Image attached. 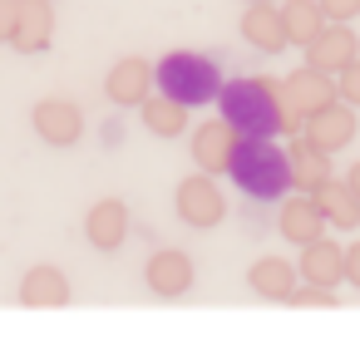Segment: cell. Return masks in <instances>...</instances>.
<instances>
[{
  "label": "cell",
  "instance_id": "4fadbf2b",
  "mask_svg": "<svg viewBox=\"0 0 360 340\" xmlns=\"http://www.w3.org/2000/svg\"><path fill=\"white\" fill-rule=\"evenodd\" d=\"M143 281H148V291L153 296H163V301H173V296H188V286H193V261H188V251H153L148 256V266H143Z\"/></svg>",
  "mask_w": 360,
  "mask_h": 340
},
{
  "label": "cell",
  "instance_id": "9c48e42d",
  "mask_svg": "<svg viewBox=\"0 0 360 340\" xmlns=\"http://www.w3.org/2000/svg\"><path fill=\"white\" fill-rule=\"evenodd\" d=\"M237 138H242V133H237L227 119H207V124H198V129H193V163H198L202 173H227Z\"/></svg>",
  "mask_w": 360,
  "mask_h": 340
},
{
  "label": "cell",
  "instance_id": "ac0fdd59",
  "mask_svg": "<svg viewBox=\"0 0 360 340\" xmlns=\"http://www.w3.org/2000/svg\"><path fill=\"white\" fill-rule=\"evenodd\" d=\"M301 281V266L286 261V256H262L252 271H247V286L262 296V301H286Z\"/></svg>",
  "mask_w": 360,
  "mask_h": 340
},
{
  "label": "cell",
  "instance_id": "484cf974",
  "mask_svg": "<svg viewBox=\"0 0 360 340\" xmlns=\"http://www.w3.org/2000/svg\"><path fill=\"white\" fill-rule=\"evenodd\" d=\"M15 20H20V0H0V40H6V45L15 35Z\"/></svg>",
  "mask_w": 360,
  "mask_h": 340
},
{
  "label": "cell",
  "instance_id": "7a4b0ae2",
  "mask_svg": "<svg viewBox=\"0 0 360 340\" xmlns=\"http://www.w3.org/2000/svg\"><path fill=\"white\" fill-rule=\"evenodd\" d=\"M227 173H232V183H237L247 197H257V202H276V197H286V188H291V158H286V148H276L271 138H237Z\"/></svg>",
  "mask_w": 360,
  "mask_h": 340
},
{
  "label": "cell",
  "instance_id": "83f0119b",
  "mask_svg": "<svg viewBox=\"0 0 360 340\" xmlns=\"http://www.w3.org/2000/svg\"><path fill=\"white\" fill-rule=\"evenodd\" d=\"M345 183H350V188H355V197H360V158L350 163V173H345Z\"/></svg>",
  "mask_w": 360,
  "mask_h": 340
},
{
  "label": "cell",
  "instance_id": "7402d4cb",
  "mask_svg": "<svg viewBox=\"0 0 360 340\" xmlns=\"http://www.w3.org/2000/svg\"><path fill=\"white\" fill-rule=\"evenodd\" d=\"M139 109H143V129L158 133V138H178L188 129V104H178L168 94H148Z\"/></svg>",
  "mask_w": 360,
  "mask_h": 340
},
{
  "label": "cell",
  "instance_id": "603a6c76",
  "mask_svg": "<svg viewBox=\"0 0 360 340\" xmlns=\"http://www.w3.org/2000/svg\"><path fill=\"white\" fill-rule=\"evenodd\" d=\"M286 306H306V310H316V306H335V286H316V281H296V291L286 296Z\"/></svg>",
  "mask_w": 360,
  "mask_h": 340
},
{
  "label": "cell",
  "instance_id": "d6986e66",
  "mask_svg": "<svg viewBox=\"0 0 360 340\" xmlns=\"http://www.w3.org/2000/svg\"><path fill=\"white\" fill-rule=\"evenodd\" d=\"M286 158H291V188L316 192L321 183H330V153H326V148H316L306 133L286 148Z\"/></svg>",
  "mask_w": 360,
  "mask_h": 340
},
{
  "label": "cell",
  "instance_id": "8992f818",
  "mask_svg": "<svg viewBox=\"0 0 360 340\" xmlns=\"http://www.w3.org/2000/svg\"><path fill=\"white\" fill-rule=\"evenodd\" d=\"M350 60H360V40H355V30H345V20H326V30L306 45V65L311 70L340 74Z\"/></svg>",
  "mask_w": 360,
  "mask_h": 340
},
{
  "label": "cell",
  "instance_id": "4316f807",
  "mask_svg": "<svg viewBox=\"0 0 360 340\" xmlns=\"http://www.w3.org/2000/svg\"><path fill=\"white\" fill-rule=\"evenodd\" d=\"M345 281H350V286H360V242H350V247H345Z\"/></svg>",
  "mask_w": 360,
  "mask_h": 340
},
{
  "label": "cell",
  "instance_id": "30bf717a",
  "mask_svg": "<svg viewBox=\"0 0 360 340\" xmlns=\"http://www.w3.org/2000/svg\"><path fill=\"white\" fill-rule=\"evenodd\" d=\"M237 30H242V40H247L252 50H262V55H276V50L291 45V40H286V25H281V6H276V0H257V6H247Z\"/></svg>",
  "mask_w": 360,
  "mask_h": 340
},
{
  "label": "cell",
  "instance_id": "7c38bea8",
  "mask_svg": "<svg viewBox=\"0 0 360 340\" xmlns=\"http://www.w3.org/2000/svg\"><path fill=\"white\" fill-rule=\"evenodd\" d=\"M281 94H286V104H291L301 119H311L316 109H326V104L335 99V84H330V74H326V70L301 65V70H291V74H286Z\"/></svg>",
  "mask_w": 360,
  "mask_h": 340
},
{
  "label": "cell",
  "instance_id": "3957f363",
  "mask_svg": "<svg viewBox=\"0 0 360 340\" xmlns=\"http://www.w3.org/2000/svg\"><path fill=\"white\" fill-rule=\"evenodd\" d=\"M153 74H158V89H163L168 99L188 104V109H198V104H207V99L222 94V70H217L207 55H193V50L163 55V60L153 65Z\"/></svg>",
  "mask_w": 360,
  "mask_h": 340
},
{
  "label": "cell",
  "instance_id": "6da1fadb",
  "mask_svg": "<svg viewBox=\"0 0 360 340\" xmlns=\"http://www.w3.org/2000/svg\"><path fill=\"white\" fill-rule=\"evenodd\" d=\"M222 119L242 133V138H276V133H301V114L286 104L276 79H232L217 94Z\"/></svg>",
  "mask_w": 360,
  "mask_h": 340
},
{
  "label": "cell",
  "instance_id": "5bb4252c",
  "mask_svg": "<svg viewBox=\"0 0 360 340\" xmlns=\"http://www.w3.org/2000/svg\"><path fill=\"white\" fill-rule=\"evenodd\" d=\"M50 40H55V0H20L11 45L20 55H40V50H50Z\"/></svg>",
  "mask_w": 360,
  "mask_h": 340
},
{
  "label": "cell",
  "instance_id": "277c9868",
  "mask_svg": "<svg viewBox=\"0 0 360 340\" xmlns=\"http://www.w3.org/2000/svg\"><path fill=\"white\" fill-rule=\"evenodd\" d=\"M173 207H178V217H183L188 227H198V232H207V227H217V222L227 217V197H222V188L212 183V173H202V168L178 183Z\"/></svg>",
  "mask_w": 360,
  "mask_h": 340
},
{
  "label": "cell",
  "instance_id": "f1b7e54d",
  "mask_svg": "<svg viewBox=\"0 0 360 340\" xmlns=\"http://www.w3.org/2000/svg\"><path fill=\"white\" fill-rule=\"evenodd\" d=\"M247 6H257V0H247Z\"/></svg>",
  "mask_w": 360,
  "mask_h": 340
},
{
  "label": "cell",
  "instance_id": "44dd1931",
  "mask_svg": "<svg viewBox=\"0 0 360 340\" xmlns=\"http://www.w3.org/2000/svg\"><path fill=\"white\" fill-rule=\"evenodd\" d=\"M316 197H321V207H326V222L330 227H360V197H355V188L345 183V178H330V183H321L316 188Z\"/></svg>",
  "mask_w": 360,
  "mask_h": 340
},
{
  "label": "cell",
  "instance_id": "5b68a950",
  "mask_svg": "<svg viewBox=\"0 0 360 340\" xmlns=\"http://www.w3.org/2000/svg\"><path fill=\"white\" fill-rule=\"evenodd\" d=\"M355 104H345L340 94L326 104V109H316L306 124H301V133L316 143V148H326V153H340V148H350L355 143Z\"/></svg>",
  "mask_w": 360,
  "mask_h": 340
},
{
  "label": "cell",
  "instance_id": "ffe728a7",
  "mask_svg": "<svg viewBox=\"0 0 360 340\" xmlns=\"http://www.w3.org/2000/svg\"><path fill=\"white\" fill-rule=\"evenodd\" d=\"M281 25H286V40L306 50V45L326 30V11H321V0H286V6H281Z\"/></svg>",
  "mask_w": 360,
  "mask_h": 340
},
{
  "label": "cell",
  "instance_id": "8fae6325",
  "mask_svg": "<svg viewBox=\"0 0 360 340\" xmlns=\"http://www.w3.org/2000/svg\"><path fill=\"white\" fill-rule=\"evenodd\" d=\"M153 65L148 60H139V55H129V60H119L114 70H109V79H104V94L114 99V104H124V109H139L143 99H148V89H153Z\"/></svg>",
  "mask_w": 360,
  "mask_h": 340
},
{
  "label": "cell",
  "instance_id": "ba28073f",
  "mask_svg": "<svg viewBox=\"0 0 360 340\" xmlns=\"http://www.w3.org/2000/svg\"><path fill=\"white\" fill-rule=\"evenodd\" d=\"M326 207H321V197L316 192H296V197H286L281 202V217H276V232L286 237V242H296V247H306V242H316V237H326Z\"/></svg>",
  "mask_w": 360,
  "mask_h": 340
},
{
  "label": "cell",
  "instance_id": "9a60e30c",
  "mask_svg": "<svg viewBox=\"0 0 360 340\" xmlns=\"http://www.w3.org/2000/svg\"><path fill=\"white\" fill-rule=\"evenodd\" d=\"M20 306H30V310H60V306H70V276L60 266H30L20 276Z\"/></svg>",
  "mask_w": 360,
  "mask_h": 340
},
{
  "label": "cell",
  "instance_id": "2e32d148",
  "mask_svg": "<svg viewBox=\"0 0 360 340\" xmlns=\"http://www.w3.org/2000/svg\"><path fill=\"white\" fill-rule=\"evenodd\" d=\"M84 237H89V247H99V251H119L124 237H129V207H124L119 197L94 202L89 217H84Z\"/></svg>",
  "mask_w": 360,
  "mask_h": 340
},
{
  "label": "cell",
  "instance_id": "d4e9b609",
  "mask_svg": "<svg viewBox=\"0 0 360 340\" xmlns=\"http://www.w3.org/2000/svg\"><path fill=\"white\" fill-rule=\"evenodd\" d=\"M321 11H326V20H355L360 15V0H321Z\"/></svg>",
  "mask_w": 360,
  "mask_h": 340
},
{
  "label": "cell",
  "instance_id": "52a82bcc",
  "mask_svg": "<svg viewBox=\"0 0 360 340\" xmlns=\"http://www.w3.org/2000/svg\"><path fill=\"white\" fill-rule=\"evenodd\" d=\"M35 133L50 143V148H75L79 133H84V114L75 99H40L35 104Z\"/></svg>",
  "mask_w": 360,
  "mask_h": 340
},
{
  "label": "cell",
  "instance_id": "cb8c5ba5",
  "mask_svg": "<svg viewBox=\"0 0 360 340\" xmlns=\"http://www.w3.org/2000/svg\"><path fill=\"white\" fill-rule=\"evenodd\" d=\"M335 94H340L345 104H355V109H360V60H350V65L335 74Z\"/></svg>",
  "mask_w": 360,
  "mask_h": 340
},
{
  "label": "cell",
  "instance_id": "e0dca14e",
  "mask_svg": "<svg viewBox=\"0 0 360 340\" xmlns=\"http://www.w3.org/2000/svg\"><path fill=\"white\" fill-rule=\"evenodd\" d=\"M301 281H316V286H340L345 281V247L330 242V237H316L301 247Z\"/></svg>",
  "mask_w": 360,
  "mask_h": 340
}]
</instances>
